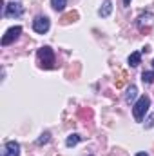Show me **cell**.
I'll use <instances>...</instances> for the list:
<instances>
[{
  "instance_id": "11",
  "label": "cell",
  "mask_w": 154,
  "mask_h": 156,
  "mask_svg": "<svg viewBox=\"0 0 154 156\" xmlns=\"http://www.w3.org/2000/svg\"><path fill=\"white\" fill-rule=\"evenodd\" d=\"M51 5L54 11H64V7L67 5V0H51Z\"/></svg>"
},
{
  "instance_id": "14",
  "label": "cell",
  "mask_w": 154,
  "mask_h": 156,
  "mask_svg": "<svg viewBox=\"0 0 154 156\" xmlns=\"http://www.w3.org/2000/svg\"><path fill=\"white\" fill-rule=\"evenodd\" d=\"M49 136H51L49 133H44L38 140H37V144H38V145H42V144H47V142H49Z\"/></svg>"
},
{
  "instance_id": "9",
  "label": "cell",
  "mask_w": 154,
  "mask_h": 156,
  "mask_svg": "<svg viewBox=\"0 0 154 156\" xmlns=\"http://www.w3.org/2000/svg\"><path fill=\"white\" fill-rule=\"evenodd\" d=\"M140 60H142V53L140 51H134L129 56V66L131 67H136V66H140Z\"/></svg>"
},
{
  "instance_id": "2",
  "label": "cell",
  "mask_w": 154,
  "mask_h": 156,
  "mask_svg": "<svg viewBox=\"0 0 154 156\" xmlns=\"http://www.w3.org/2000/svg\"><path fill=\"white\" fill-rule=\"evenodd\" d=\"M149 107H151V98H149L147 94L140 96L138 102H136L134 107H132V115H134V118H136V122H142V120H143L145 113L149 111Z\"/></svg>"
},
{
  "instance_id": "5",
  "label": "cell",
  "mask_w": 154,
  "mask_h": 156,
  "mask_svg": "<svg viewBox=\"0 0 154 156\" xmlns=\"http://www.w3.org/2000/svg\"><path fill=\"white\" fill-rule=\"evenodd\" d=\"M49 26H51V22H49L47 16H37V18L33 20V29H35L37 33H40V35L47 33V31H49Z\"/></svg>"
},
{
  "instance_id": "4",
  "label": "cell",
  "mask_w": 154,
  "mask_h": 156,
  "mask_svg": "<svg viewBox=\"0 0 154 156\" xmlns=\"http://www.w3.org/2000/svg\"><path fill=\"white\" fill-rule=\"evenodd\" d=\"M20 33H22V27H20V26L9 27V29L5 31V35L2 37V45H9V44H13L15 40L20 37Z\"/></svg>"
},
{
  "instance_id": "17",
  "label": "cell",
  "mask_w": 154,
  "mask_h": 156,
  "mask_svg": "<svg viewBox=\"0 0 154 156\" xmlns=\"http://www.w3.org/2000/svg\"><path fill=\"white\" fill-rule=\"evenodd\" d=\"M123 4H125V5H131V0H123Z\"/></svg>"
},
{
  "instance_id": "8",
  "label": "cell",
  "mask_w": 154,
  "mask_h": 156,
  "mask_svg": "<svg viewBox=\"0 0 154 156\" xmlns=\"http://www.w3.org/2000/svg\"><path fill=\"white\" fill-rule=\"evenodd\" d=\"M136 96H138L136 85H129V87H127V93H125V102H127V104H132V102L136 100Z\"/></svg>"
},
{
  "instance_id": "7",
  "label": "cell",
  "mask_w": 154,
  "mask_h": 156,
  "mask_svg": "<svg viewBox=\"0 0 154 156\" xmlns=\"http://www.w3.org/2000/svg\"><path fill=\"white\" fill-rule=\"evenodd\" d=\"M111 11H113V2H111V0H105V2L102 4L100 11H98V15H100L102 18H105V16H109V15H111Z\"/></svg>"
},
{
  "instance_id": "6",
  "label": "cell",
  "mask_w": 154,
  "mask_h": 156,
  "mask_svg": "<svg viewBox=\"0 0 154 156\" xmlns=\"http://www.w3.org/2000/svg\"><path fill=\"white\" fill-rule=\"evenodd\" d=\"M2 156H20V145H18V142L9 140V142L4 145V153H2Z\"/></svg>"
},
{
  "instance_id": "15",
  "label": "cell",
  "mask_w": 154,
  "mask_h": 156,
  "mask_svg": "<svg viewBox=\"0 0 154 156\" xmlns=\"http://www.w3.org/2000/svg\"><path fill=\"white\" fill-rule=\"evenodd\" d=\"M145 127H147V129L154 127V115H151V116L147 118V122H145Z\"/></svg>"
},
{
  "instance_id": "12",
  "label": "cell",
  "mask_w": 154,
  "mask_h": 156,
  "mask_svg": "<svg viewBox=\"0 0 154 156\" xmlns=\"http://www.w3.org/2000/svg\"><path fill=\"white\" fill-rule=\"evenodd\" d=\"M142 80H143V83H152L154 82V71H145V73L142 75Z\"/></svg>"
},
{
  "instance_id": "10",
  "label": "cell",
  "mask_w": 154,
  "mask_h": 156,
  "mask_svg": "<svg viewBox=\"0 0 154 156\" xmlns=\"http://www.w3.org/2000/svg\"><path fill=\"white\" fill-rule=\"evenodd\" d=\"M75 20H78L76 11H71V13H67V15L62 16V24H71V22H75Z\"/></svg>"
},
{
  "instance_id": "13",
  "label": "cell",
  "mask_w": 154,
  "mask_h": 156,
  "mask_svg": "<svg viewBox=\"0 0 154 156\" xmlns=\"http://www.w3.org/2000/svg\"><path fill=\"white\" fill-rule=\"evenodd\" d=\"M78 142H80V136H78V134H71V136L65 140V145H67V147H73V145H76Z\"/></svg>"
},
{
  "instance_id": "1",
  "label": "cell",
  "mask_w": 154,
  "mask_h": 156,
  "mask_svg": "<svg viewBox=\"0 0 154 156\" xmlns=\"http://www.w3.org/2000/svg\"><path fill=\"white\" fill-rule=\"evenodd\" d=\"M38 62L42 69H53L54 67V53L49 45H44L38 49Z\"/></svg>"
},
{
  "instance_id": "16",
  "label": "cell",
  "mask_w": 154,
  "mask_h": 156,
  "mask_svg": "<svg viewBox=\"0 0 154 156\" xmlns=\"http://www.w3.org/2000/svg\"><path fill=\"white\" fill-rule=\"evenodd\" d=\"M136 156H149L147 153H136Z\"/></svg>"
},
{
  "instance_id": "3",
  "label": "cell",
  "mask_w": 154,
  "mask_h": 156,
  "mask_svg": "<svg viewBox=\"0 0 154 156\" xmlns=\"http://www.w3.org/2000/svg\"><path fill=\"white\" fill-rule=\"evenodd\" d=\"M22 13H24V7H22V4H20V2H11V4H5L4 15H5L7 18H18V16H22Z\"/></svg>"
},
{
  "instance_id": "18",
  "label": "cell",
  "mask_w": 154,
  "mask_h": 156,
  "mask_svg": "<svg viewBox=\"0 0 154 156\" xmlns=\"http://www.w3.org/2000/svg\"><path fill=\"white\" fill-rule=\"evenodd\" d=\"M152 66H154V60H152Z\"/></svg>"
}]
</instances>
